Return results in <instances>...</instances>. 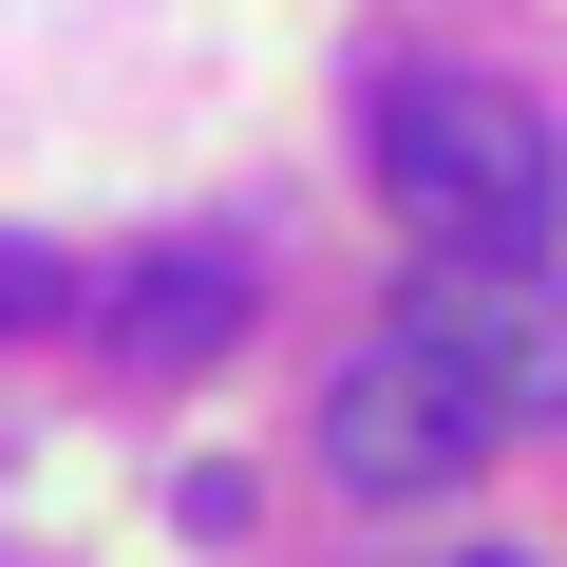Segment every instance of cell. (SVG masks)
Returning a JSON list of instances; mask_svg holds the SVG:
<instances>
[{
	"instance_id": "cell-1",
	"label": "cell",
	"mask_w": 567,
	"mask_h": 567,
	"mask_svg": "<svg viewBox=\"0 0 567 567\" xmlns=\"http://www.w3.org/2000/svg\"><path fill=\"white\" fill-rule=\"evenodd\" d=\"M379 189L416 227V265H529L567 171H548V114L492 95V76H398L379 95Z\"/></svg>"
},
{
	"instance_id": "cell-3",
	"label": "cell",
	"mask_w": 567,
	"mask_h": 567,
	"mask_svg": "<svg viewBox=\"0 0 567 567\" xmlns=\"http://www.w3.org/2000/svg\"><path fill=\"white\" fill-rule=\"evenodd\" d=\"M416 322L473 360V398L529 435V416H567V284H529V265H435L416 284Z\"/></svg>"
},
{
	"instance_id": "cell-6",
	"label": "cell",
	"mask_w": 567,
	"mask_h": 567,
	"mask_svg": "<svg viewBox=\"0 0 567 567\" xmlns=\"http://www.w3.org/2000/svg\"><path fill=\"white\" fill-rule=\"evenodd\" d=\"M454 567H529V548H454Z\"/></svg>"
},
{
	"instance_id": "cell-4",
	"label": "cell",
	"mask_w": 567,
	"mask_h": 567,
	"mask_svg": "<svg viewBox=\"0 0 567 567\" xmlns=\"http://www.w3.org/2000/svg\"><path fill=\"white\" fill-rule=\"evenodd\" d=\"M95 341H114L133 379L227 360V341H246V265H227V246H152V265H114V284H95Z\"/></svg>"
},
{
	"instance_id": "cell-5",
	"label": "cell",
	"mask_w": 567,
	"mask_h": 567,
	"mask_svg": "<svg viewBox=\"0 0 567 567\" xmlns=\"http://www.w3.org/2000/svg\"><path fill=\"white\" fill-rule=\"evenodd\" d=\"M58 303H76V265H58V246H20V227H0V341H39Z\"/></svg>"
},
{
	"instance_id": "cell-2",
	"label": "cell",
	"mask_w": 567,
	"mask_h": 567,
	"mask_svg": "<svg viewBox=\"0 0 567 567\" xmlns=\"http://www.w3.org/2000/svg\"><path fill=\"white\" fill-rule=\"evenodd\" d=\"M492 435H511V416L473 398V360H454L416 303L322 379V473H341L360 511H435V492H473V454H492Z\"/></svg>"
}]
</instances>
